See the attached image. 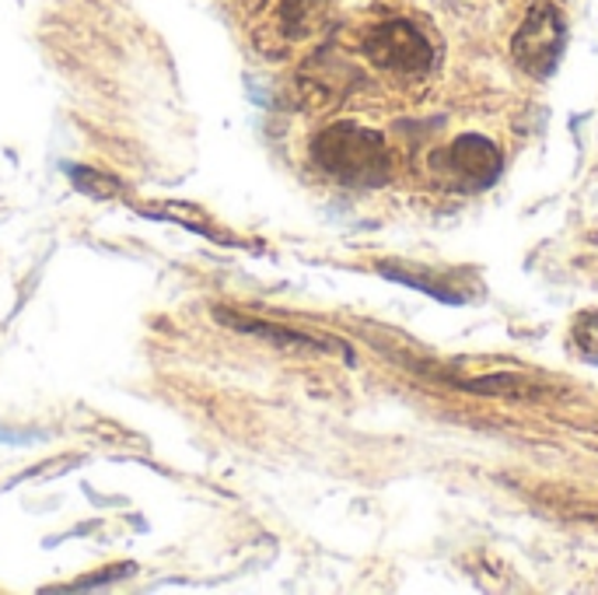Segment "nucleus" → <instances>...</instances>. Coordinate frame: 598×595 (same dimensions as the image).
Here are the masks:
<instances>
[{
  "label": "nucleus",
  "instance_id": "1",
  "mask_svg": "<svg viewBox=\"0 0 598 595\" xmlns=\"http://www.w3.org/2000/svg\"><path fill=\"white\" fill-rule=\"evenodd\" d=\"M312 158L326 175L344 186H382L389 178V148L382 133L336 123L312 141Z\"/></svg>",
  "mask_w": 598,
  "mask_h": 595
},
{
  "label": "nucleus",
  "instance_id": "2",
  "mask_svg": "<svg viewBox=\"0 0 598 595\" xmlns=\"http://www.w3.org/2000/svg\"><path fill=\"white\" fill-rule=\"evenodd\" d=\"M365 56L395 74H421L434 64L427 35L410 22H382L365 35Z\"/></svg>",
  "mask_w": 598,
  "mask_h": 595
},
{
  "label": "nucleus",
  "instance_id": "3",
  "mask_svg": "<svg viewBox=\"0 0 598 595\" xmlns=\"http://www.w3.org/2000/svg\"><path fill=\"white\" fill-rule=\"evenodd\" d=\"M511 50H514L518 64H522L532 77H546L556 67L561 53H564V18H561V11L550 8V4L532 8L529 18H525V25L518 29V35H514Z\"/></svg>",
  "mask_w": 598,
  "mask_h": 595
},
{
  "label": "nucleus",
  "instance_id": "4",
  "mask_svg": "<svg viewBox=\"0 0 598 595\" xmlns=\"http://www.w3.org/2000/svg\"><path fill=\"white\" fill-rule=\"evenodd\" d=\"M448 169L455 172L458 183H466V190H483L493 186L497 175H501V151H497L493 141L480 133H463L455 137L448 148Z\"/></svg>",
  "mask_w": 598,
  "mask_h": 595
},
{
  "label": "nucleus",
  "instance_id": "5",
  "mask_svg": "<svg viewBox=\"0 0 598 595\" xmlns=\"http://www.w3.org/2000/svg\"><path fill=\"white\" fill-rule=\"evenodd\" d=\"M217 320L221 323H231L235 329H246V333H255L263 336V340L284 347V350H344V344L329 340V336H312V333H297V329H287V326H273V323H263V320H246V315L238 312H217Z\"/></svg>",
  "mask_w": 598,
  "mask_h": 595
},
{
  "label": "nucleus",
  "instance_id": "6",
  "mask_svg": "<svg viewBox=\"0 0 598 595\" xmlns=\"http://www.w3.org/2000/svg\"><path fill=\"white\" fill-rule=\"evenodd\" d=\"M318 22H323V0H284L276 11V32L284 35V43L312 35Z\"/></svg>",
  "mask_w": 598,
  "mask_h": 595
},
{
  "label": "nucleus",
  "instance_id": "7",
  "mask_svg": "<svg viewBox=\"0 0 598 595\" xmlns=\"http://www.w3.org/2000/svg\"><path fill=\"white\" fill-rule=\"evenodd\" d=\"M458 386L472 389V392L511 396V400H529V396H543V389H535L529 379H518V375H490V379H472V382H458Z\"/></svg>",
  "mask_w": 598,
  "mask_h": 595
},
{
  "label": "nucleus",
  "instance_id": "8",
  "mask_svg": "<svg viewBox=\"0 0 598 595\" xmlns=\"http://www.w3.org/2000/svg\"><path fill=\"white\" fill-rule=\"evenodd\" d=\"M574 344L581 347L588 361L598 365V312H581L574 320Z\"/></svg>",
  "mask_w": 598,
  "mask_h": 595
}]
</instances>
